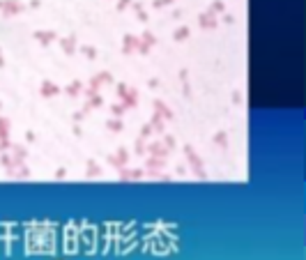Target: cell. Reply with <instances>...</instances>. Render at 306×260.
Segmentation results:
<instances>
[{"label":"cell","mask_w":306,"mask_h":260,"mask_svg":"<svg viewBox=\"0 0 306 260\" xmlns=\"http://www.w3.org/2000/svg\"><path fill=\"white\" fill-rule=\"evenodd\" d=\"M83 53H88L90 58H94V55H97V53H94V48H90V46H85V48H83Z\"/></svg>","instance_id":"cell-6"},{"label":"cell","mask_w":306,"mask_h":260,"mask_svg":"<svg viewBox=\"0 0 306 260\" xmlns=\"http://www.w3.org/2000/svg\"><path fill=\"white\" fill-rule=\"evenodd\" d=\"M108 127H111V129H122L120 122H108Z\"/></svg>","instance_id":"cell-8"},{"label":"cell","mask_w":306,"mask_h":260,"mask_svg":"<svg viewBox=\"0 0 306 260\" xmlns=\"http://www.w3.org/2000/svg\"><path fill=\"white\" fill-rule=\"evenodd\" d=\"M62 48L71 53V51H74V39H62Z\"/></svg>","instance_id":"cell-2"},{"label":"cell","mask_w":306,"mask_h":260,"mask_svg":"<svg viewBox=\"0 0 306 260\" xmlns=\"http://www.w3.org/2000/svg\"><path fill=\"white\" fill-rule=\"evenodd\" d=\"M35 37H41V41H51L55 35L53 32H35Z\"/></svg>","instance_id":"cell-1"},{"label":"cell","mask_w":306,"mask_h":260,"mask_svg":"<svg viewBox=\"0 0 306 260\" xmlns=\"http://www.w3.org/2000/svg\"><path fill=\"white\" fill-rule=\"evenodd\" d=\"M0 65H2V58H0Z\"/></svg>","instance_id":"cell-10"},{"label":"cell","mask_w":306,"mask_h":260,"mask_svg":"<svg viewBox=\"0 0 306 260\" xmlns=\"http://www.w3.org/2000/svg\"><path fill=\"white\" fill-rule=\"evenodd\" d=\"M214 9H216V12H221V9H223V5H221V2H214V5H212V12H214Z\"/></svg>","instance_id":"cell-7"},{"label":"cell","mask_w":306,"mask_h":260,"mask_svg":"<svg viewBox=\"0 0 306 260\" xmlns=\"http://www.w3.org/2000/svg\"><path fill=\"white\" fill-rule=\"evenodd\" d=\"M189 35V28H180L177 32H175V39H182V37H186Z\"/></svg>","instance_id":"cell-4"},{"label":"cell","mask_w":306,"mask_h":260,"mask_svg":"<svg viewBox=\"0 0 306 260\" xmlns=\"http://www.w3.org/2000/svg\"><path fill=\"white\" fill-rule=\"evenodd\" d=\"M150 150L154 152V154H161V157H163V154H166V150H163V147H161L159 143H154V145H152V147H150Z\"/></svg>","instance_id":"cell-3"},{"label":"cell","mask_w":306,"mask_h":260,"mask_svg":"<svg viewBox=\"0 0 306 260\" xmlns=\"http://www.w3.org/2000/svg\"><path fill=\"white\" fill-rule=\"evenodd\" d=\"M127 5H129V0H120V5H118V7L122 9V7H127Z\"/></svg>","instance_id":"cell-9"},{"label":"cell","mask_w":306,"mask_h":260,"mask_svg":"<svg viewBox=\"0 0 306 260\" xmlns=\"http://www.w3.org/2000/svg\"><path fill=\"white\" fill-rule=\"evenodd\" d=\"M49 92L53 95V92H55V88H53V85H49V83H44V95L49 97Z\"/></svg>","instance_id":"cell-5"}]
</instances>
